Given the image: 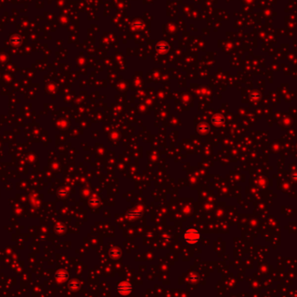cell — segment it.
<instances>
[{
	"mask_svg": "<svg viewBox=\"0 0 297 297\" xmlns=\"http://www.w3.org/2000/svg\"><path fill=\"white\" fill-rule=\"evenodd\" d=\"M183 240L186 243L190 244V245H194V244H196L200 242L201 235L197 229H196L194 228H190V229H188L184 232Z\"/></svg>",
	"mask_w": 297,
	"mask_h": 297,
	"instance_id": "cell-1",
	"label": "cell"
},
{
	"mask_svg": "<svg viewBox=\"0 0 297 297\" xmlns=\"http://www.w3.org/2000/svg\"><path fill=\"white\" fill-rule=\"evenodd\" d=\"M133 287L128 281H122L119 282L116 286V291L121 295H129L132 292Z\"/></svg>",
	"mask_w": 297,
	"mask_h": 297,
	"instance_id": "cell-2",
	"label": "cell"
},
{
	"mask_svg": "<svg viewBox=\"0 0 297 297\" xmlns=\"http://www.w3.org/2000/svg\"><path fill=\"white\" fill-rule=\"evenodd\" d=\"M142 216V212L139 209H135V210H130L127 216L130 219H136L139 218Z\"/></svg>",
	"mask_w": 297,
	"mask_h": 297,
	"instance_id": "cell-3",
	"label": "cell"
},
{
	"mask_svg": "<svg viewBox=\"0 0 297 297\" xmlns=\"http://www.w3.org/2000/svg\"><path fill=\"white\" fill-rule=\"evenodd\" d=\"M212 122L214 124H216V125H220V124H222L224 122V118L222 115H219V114H216L213 116L212 117Z\"/></svg>",
	"mask_w": 297,
	"mask_h": 297,
	"instance_id": "cell-4",
	"label": "cell"
},
{
	"mask_svg": "<svg viewBox=\"0 0 297 297\" xmlns=\"http://www.w3.org/2000/svg\"><path fill=\"white\" fill-rule=\"evenodd\" d=\"M121 254H122V252H121L120 248H118L116 247H115V248H111L109 250V255H110L111 258H115V259L118 258V257H120Z\"/></svg>",
	"mask_w": 297,
	"mask_h": 297,
	"instance_id": "cell-5",
	"label": "cell"
},
{
	"mask_svg": "<svg viewBox=\"0 0 297 297\" xmlns=\"http://www.w3.org/2000/svg\"><path fill=\"white\" fill-rule=\"evenodd\" d=\"M209 130V128L206 124H201L197 127V131L201 134H207Z\"/></svg>",
	"mask_w": 297,
	"mask_h": 297,
	"instance_id": "cell-6",
	"label": "cell"
},
{
	"mask_svg": "<svg viewBox=\"0 0 297 297\" xmlns=\"http://www.w3.org/2000/svg\"><path fill=\"white\" fill-rule=\"evenodd\" d=\"M158 51H162V52H166L169 50V46L167 44H158L156 48Z\"/></svg>",
	"mask_w": 297,
	"mask_h": 297,
	"instance_id": "cell-7",
	"label": "cell"
},
{
	"mask_svg": "<svg viewBox=\"0 0 297 297\" xmlns=\"http://www.w3.org/2000/svg\"><path fill=\"white\" fill-rule=\"evenodd\" d=\"M90 206H92V207H97V206L100 204V201H99L98 198L93 197V198H91V200L90 201Z\"/></svg>",
	"mask_w": 297,
	"mask_h": 297,
	"instance_id": "cell-8",
	"label": "cell"
},
{
	"mask_svg": "<svg viewBox=\"0 0 297 297\" xmlns=\"http://www.w3.org/2000/svg\"><path fill=\"white\" fill-rule=\"evenodd\" d=\"M190 281L191 282H196V281H198V275L197 274H192L190 275Z\"/></svg>",
	"mask_w": 297,
	"mask_h": 297,
	"instance_id": "cell-9",
	"label": "cell"
},
{
	"mask_svg": "<svg viewBox=\"0 0 297 297\" xmlns=\"http://www.w3.org/2000/svg\"><path fill=\"white\" fill-rule=\"evenodd\" d=\"M74 287V290L77 289L79 287V285H78V282H75V281H71L70 284V287Z\"/></svg>",
	"mask_w": 297,
	"mask_h": 297,
	"instance_id": "cell-10",
	"label": "cell"
}]
</instances>
